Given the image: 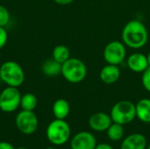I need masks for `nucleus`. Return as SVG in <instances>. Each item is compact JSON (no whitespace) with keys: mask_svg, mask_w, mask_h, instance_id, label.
I'll return each mask as SVG.
<instances>
[{"mask_svg":"<svg viewBox=\"0 0 150 149\" xmlns=\"http://www.w3.org/2000/svg\"><path fill=\"white\" fill-rule=\"evenodd\" d=\"M0 79L11 87H20L25 81L22 67L14 61H7L0 66Z\"/></svg>","mask_w":150,"mask_h":149,"instance_id":"3","label":"nucleus"},{"mask_svg":"<svg viewBox=\"0 0 150 149\" xmlns=\"http://www.w3.org/2000/svg\"><path fill=\"white\" fill-rule=\"evenodd\" d=\"M142 83L143 88L150 92V68H148L143 73L142 76Z\"/></svg>","mask_w":150,"mask_h":149,"instance_id":"21","label":"nucleus"},{"mask_svg":"<svg viewBox=\"0 0 150 149\" xmlns=\"http://www.w3.org/2000/svg\"><path fill=\"white\" fill-rule=\"evenodd\" d=\"M10 21V12L8 9L0 4V26L4 27Z\"/></svg>","mask_w":150,"mask_h":149,"instance_id":"20","label":"nucleus"},{"mask_svg":"<svg viewBox=\"0 0 150 149\" xmlns=\"http://www.w3.org/2000/svg\"><path fill=\"white\" fill-rule=\"evenodd\" d=\"M147 60H148V63H149V68H150V52L147 54Z\"/></svg>","mask_w":150,"mask_h":149,"instance_id":"26","label":"nucleus"},{"mask_svg":"<svg viewBox=\"0 0 150 149\" xmlns=\"http://www.w3.org/2000/svg\"><path fill=\"white\" fill-rule=\"evenodd\" d=\"M52 58L62 64L70 58V51L69 47L64 45H57L52 51Z\"/></svg>","mask_w":150,"mask_h":149,"instance_id":"17","label":"nucleus"},{"mask_svg":"<svg viewBox=\"0 0 150 149\" xmlns=\"http://www.w3.org/2000/svg\"><path fill=\"white\" fill-rule=\"evenodd\" d=\"M0 149H16L13 145L7 141H1L0 142Z\"/></svg>","mask_w":150,"mask_h":149,"instance_id":"23","label":"nucleus"},{"mask_svg":"<svg viewBox=\"0 0 150 149\" xmlns=\"http://www.w3.org/2000/svg\"><path fill=\"white\" fill-rule=\"evenodd\" d=\"M41 71L47 76H56L62 72V64L53 58L47 59L43 62L41 66Z\"/></svg>","mask_w":150,"mask_h":149,"instance_id":"16","label":"nucleus"},{"mask_svg":"<svg viewBox=\"0 0 150 149\" xmlns=\"http://www.w3.org/2000/svg\"><path fill=\"white\" fill-rule=\"evenodd\" d=\"M38 104L36 96L33 93H25L21 96L20 107L25 111H33Z\"/></svg>","mask_w":150,"mask_h":149,"instance_id":"18","label":"nucleus"},{"mask_svg":"<svg viewBox=\"0 0 150 149\" xmlns=\"http://www.w3.org/2000/svg\"><path fill=\"white\" fill-rule=\"evenodd\" d=\"M127 65L132 72L142 74L149 68L147 55L138 52L133 53L127 57Z\"/></svg>","mask_w":150,"mask_h":149,"instance_id":"11","label":"nucleus"},{"mask_svg":"<svg viewBox=\"0 0 150 149\" xmlns=\"http://www.w3.org/2000/svg\"><path fill=\"white\" fill-rule=\"evenodd\" d=\"M110 116L112 122L122 126L127 125L136 118L135 105L128 100L119 101L112 106Z\"/></svg>","mask_w":150,"mask_h":149,"instance_id":"5","label":"nucleus"},{"mask_svg":"<svg viewBox=\"0 0 150 149\" xmlns=\"http://www.w3.org/2000/svg\"><path fill=\"white\" fill-rule=\"evenodd\" d=\"M54 3L60 4V5H68L70 4L71 3H73L75 0H54Z\"/></svg>","mask_w":150,"mask_h":149,"instance_id":"25","label":"nucleus"},{"mask_svg":"<svg viewBox=\"0 0 150 149\" xmlns=\"http://www.w3.org/2000/svg\"><path fill=\"white\" fill-rule=\"evenodd\" d=\"M21 96L18 88L7 86L0 93V110L6 113L15 112L20 106Z\"/></svg>","mask_w":150,"mask_h":149,"instance_id":"7","label":"nucleus"},{"mask_svg":"<svg viewBox=\"0 0 150 149\" xmlns=\"http://www.w3.org/2000/svg\"><path fill=\"white\" fill-rule=\"evenodd\" d=\"M112 124L111 116L105 112H96L89 119V126L95 132H105Z\"/></svg>","mask_w":150,"mask_h":149,"instance_id":"10","label":"nucleus"},{"mask_svg":"<svg viewBox=\"0 0 150 149\" xmlns=\"http://www.w3.org/2000/svg\"><path fill=\"white\" fill-rule=\"evenodd\" d=\"M62 76L70 83H79L87 76V67L85 63L75 57H70L62 64Z\"/></svg>","mask_w":150,"mask_h":149,"instance_id":"2","label":"nucleus"},{"mask_svg":"<svg viewBox=\"0 0 150 149\" xmlns=\"http://www.w3.org/2000/svg\"><path fill=\"white\" fill-rule=\"evenodd\" d=\"M103 57L107 64L120 65L127 58L126 45L120 40L110 41L104 48Z\"/></svg>","mask_w":150,"mask_h":149,"instance_id":"6","label":"nucleus"},{"mask_svg":"<svg viewBox=\"0 0 150 149\" xmlns=\"http://www.w3.org/2000/svg\"><path fill=\"white\" fill-rule=\"evenodd\" d=\"M97 144V140L91 133L82 131L73 136L70 148L71 149H95Z\"/></svg>","mask_w":150,"mask_h":149,"instance_id":"9","label":"nucleus"},{"mask_svg":"<svg viewBox=\"0 0 150 149\" xmlns=\"http://www.w3.org/2000/svg\"><path fill=\"white\" fill-rule=\"evenodd\" d=\"M7 40H8V33L6 29L3 26H0V49L6 45Z\"/></svg>","mask_w":150,"mask_h":149,"instance_id":"22","label":"nucleus"},{"mask_svg":"<svg viewBox=\"0 0 150 149\" xmlns=\"http://www.w3.org/2000/svg\"><path fill=\"white\" fill-rule=\"evenodd\" d=\"M15 124L21 133L30 135L34 133L38 128V118L33 111L22 110L16 116Z\"/></svg>","mask_w":150,"mask_h":149,"instance_id":"8","label":"nucleus"},{"mask_svg":"<svg viewBox=\"0 0 150 149\" xmlns=\"http://www.w3.org/2000/svg\"><path fill=\"white\" fill-rule=\"evenodd\" d=\"M108 138L112 141H119L124 136V127L122 125L112 122V124L106 130Z\"/></svg>","mask_w":150,"mask_h":149,"instance_id":"19","label":"nucleus"},{"mask_svg":"<svg viewBox=\"0 0 150 149\" xmlns=\"http://www.w3.org/2000/svg\"><path fill=\"white\" fill-rule=\"evenodd\" d=\"M52 112L55 119H65L70 112L69 103L64 98H59L53 104Z\"/></svg>","mask_w":150,"mask_h":149,"instance_id":"15","label":"nucleus"},{"mask_svg":"<svg viewBox=\"0 0 150 149\" xmlns=\"http://www.w3.org/2000/svg\"><path fill=\"white\" fill-rule=\"evenodd\" d=\"M136 118L146 124L150 123V99L142 98L135 105Z\"/></svg>","mask_w":150,"mask_h":149,"instance_id":"14","label":"nucleus"},{"mask_svg":"<svg viewBox=\"0 0 150 149\" xmlns=\"http://www.w3.org/2000/svg\"><path fill=\"white\" fill-rule=\"evenodd\" d=\"M70 126L65 119H55L48 124L46 131L47 139L55 146H62L67 143L70 138Z\"/></svg>","mask_w":150,"mask_h":149,"instance_id":"4","label":"nucleus"},{"mask_svg":"<svg viewBox=\"0 0 150 149\" xmlns=\"http://www.w3.org/2000/svg\"><path fill=\"white\" fill-rule=\"evenodd\" d=\"M120 75L121 72L118 65L106 64L101 68L99 78L105 84H112L120 79Z\"/></svg>","mask_w":150,"mask_h":149,"instance_id":"12","label":"nucleus"},{"mask_svg":"<svg viewBox=\"0 0 150 149\" xmlns=\"http://www.w3.org/2000/svg\"><path fill=\"white\" fill-rule=\"evenodd\" d=\"M16 149H27V148H23V147H20V148H16Z\"/></svg>","mask_w":150,"mask_h":149,"instance_id":"27","label":"nucleus"},{"mask_svg":"<svg viewBox=\"0 0 150 149\" xmlns=\"http://www.w3.org/2000/svg\"><path fill=\"white\" fill-rule=\"evenodd\" d=\"M147 146V139L143 134L132 133L123 140L120 149H146Z\"/></svg>","mask_w":150,"mask_h":149,"instance_id":"13","label":"nucleus"},{"mask_svg":"<svg viewBox=\"0 0 150 149\" xmlns=\"http://www.w3.org/2000/svg\"><path fill=\"white\" fill-rule=\"evenodd\" d=\"M147 149H150V144L149 146H147Z\"/></svg>","mask_w":150,"mask_h":149,"instance_id":"28","label":"nucleus"},{"mask_svg":"<svg viewBox=\"0 0 150 149\" xmlns=\"http://www.w3.org/2000/svg\"><path fill=\"white\" fill-rule=\"evenodd\" d=\"M95 149H114L111 145L107 144V143H99L97 144Z\"/></svg>","mask_w":150,"mask_h":149,"instance_id":"24","label":"nucleus"},{"mask_svg":"<svg viewBox=\"0 0 150 149\" xmlns=\"http://www.w3.org/2000/svg\"><path fill=\"white\" fill-rule=\"evenodd\" d=\"M122 42L133 49L143 47L149 40V32L145 25L138 19L128 21L121 32Z\"/></svg>","mask_w":150,"mask_h":149,"instance_id":"1","label":"nucleus"}]
</instances>
